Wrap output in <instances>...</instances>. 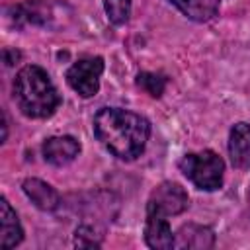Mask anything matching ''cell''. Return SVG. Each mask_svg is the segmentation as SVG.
I'll use <instances>...</instances> for the list:
<instances>
[{"instance_id": "obj_1", "label": "cell", "mask_w": 250, "mask_h": 250, "mask_svg": "<svg viewBox=\"0 0 250 250\" xmlns=\"http://www.w3.org/2000/svg\"><path fill=\"white\" fill-rule=\"evenodd\" d=\"M94 135L119 160H135L146 146L150 123L129 109L102 107L94 115Z\"/></svg>"}, {"instance_id": "obj_2", "label": "cell", "mask_w": 250, "mask_h": 250, "mask_svg": "<svg viewBox=\"0 0 250 250\" xmlns=\"http://www.w3.org/2000/svg\"><path fill=\"white\" fill-rule=\"evenodd\" d=\"M14 102L25 117L47 119L61 105V96L41 66L25 64L14 78Z\"/></svg>"}, {"instance_id": "obj_3", "label": "cell", "mask_w": 250, "mask_h": 250, "mask_svg": "<svg viewBox=\"0 0 250 250\" xmlns=\"http://www.w3.org/2000/svg\"><path fill=\"white\" fill-rule=\"evenodd\" d=\"M182 174L199 189L215 191L223 186L225 162L215 150L189 152L180 160Z\"/></svg>"}, {"instance_id": "obj_4", "label": "cell", "mask_w": 250, "mask_h": 250, "mask_svg": "<svg viewBox=\"0 0 250 250\" xmlns=\"http://www.w3.org/2000/svg\"><path fill=\"white\" fill-rule=\"evenodd\" d=\"M104 66L105 64L102 57H84L66 70V82L82 98H92L100 90V76Z\"/></svg>"}, {"instance_id": "obj_5", "label": "cell", "mask_w": 250, "mask_h": 250, "mask_svg": "<svg viewBox=\"0 0 250 250\" xmlns=\"http://www.w3.org/2000/svg\"><path fill=\"white\" fill-rule=\"evenodd\" d=\"M189 197L186 189L176 182H162L158 184L146 201V213H158L162 217L180 215L188 209Z\"/></svg>"}, {"instance_id": "obj_6", "label": "cell", "mask_w": 250, "mask_h": 250, "mask_svg": "<svg viewBox=\"0 0 250 250\" xmlns=\"http://www.w3.org/2000/svg\"><path fill=\"white\" fill-rule=\"evenodd\" d=\"M229 156L234 168H250V123L240 121L232 125L229 133Z\"/></svg>"}, {"instance_id": "obj_7", "label": "cell", "mask_w": 250, "mask_h": 250, "mask_svg": "<svg viewBox=\"0 0 250 250\" xmlns=\"http://www.w3.org/2000/svg\"><path fill=\"white\" fill-rule=\"evenodd\" d=\"M78 152H80V143L70 135L51 137L43 143V156L53 166L70 164L78 156Z\"/></svg>"}, {"instance_id": "obj_8", "label": "cell", "mask_w": 250, "mask_h": 250, "mask_svg": "<svg viewBox=\"0 0 250 250\" xmlns=\"http://www.w3.org/2000/svg\"><path fill=\"white\" fill-rule=\"evenodd\" d=\"M215 244V234L209 227L203 225H195V223H188L182 225L174 236V248H182V250H207L213 248Z\"/></svg>"}, {"instance_id": "obj_9", "label": "cell", "mask_w": 250, "mask_h": 250, "mask_svg": "<svg viewBox=\"0 0 250 250\" xmlns=\"http://www.w3.org/2000/svg\"><path fill=\"white\" fill-rule=\"evenodd\" d=\"M21 188H23V193L31 199V203L41 211H55L61 203V197H59L57 189L53 186H49L47 182L39 180V178L23 180Z\"/></svg>"}, {"instance_id": "obj_10", "label": "cell", "mask_w": 250, "mask_h": 250, "mask_svg": "<svg viewBox=\"0 0 250 250\" xmlns=\"http://www.w3.org/2000/svg\"><path fill=\"white\" fill-rule=\"evenodd\" d=\"M145 240L150 248L168 250L174 246V234L168 225V219L158 213H146L145 223Z\"/></svg>"}, {"instance_id": "obj_11", "label": "cell", "mask_w": 250, "mask_h": 250, "mask_svg": "<svg viewBox=\"0 0 250 250\" xmlns=\"http://www.w3.org/2000/svg\"><path fill=\"white\" fill-rule=\"evenodd\" d=\"M23 240V229L20 225V219L6 197L0 201V246L2 248H14Z\"/></svg>"}, {"instance_id": "obj_12", "label": "cell", "mask_w": 250, "mask_h": 250, "mask_svg": "<svg viewBox=\"0 0 250 250\" xmlns=\"http://www.w3.org/2000/svg\"><path fill=\"white\" fill-rule=\"evenodd\" d=\"M14 21L18 25L33 23V25H47L51 20V4L49 0H25L14 6Z\"/></svg>"}, {"instance_id": "obj_13", "label": "cell", "mask_w": 250, "mask_h": 250, "mask_svg": "<svg viewBox=\"0 0 250 250\" xmlns=\"http://www.w3.org/2000/svg\"><path fill=\"white\" fill-rule=\"evenodd\" d=\"M168 2L174 4L186 18L199 23L213 20L221 6V0H168Z\"/></svg>"}, {"instance_id": "obj_14", "label": "cell", "mask_w": 250, "mask_h": 250, "mask_svg": "<svg viewBox=\"0 0 250 250\" xmlns=\"http://www.w3.org/2000/svg\"><path fill=\"white\" fill-rule=\"evenodd\" d=\"M102 240H104V230L96 229L94 225H80L74 230V246L98 248V246H102Z\"/></svg>"}, {"instance_id": "obj_15", "label": "cell", "mask_w": 250, "mask_h": 250, "mask_svg": "<svg viewBox=\"0 0 250 250\" xmlns=\"http://www.w3.org/2000/svg\"><path fill=\"white\" fill-rule=\"evenodd\" d=\"M104 8L107 14V20L113 25L127 23L131 16V0H104Z\"/></svg>"}, {"instance_id": "obj_16", "label": "cell", "mask_w": 250, "mask_h": 250, "mask_svg": "<svg viewBox=\"0 0 250 250\" xmlns=\"http://www.w3.org/2000/svg\"><path fill=\"white\" fill-rule=\"evenodd\" d=\"M137 84H139V88H143L148 96L160 98L162 92H164V88H166V78H164L162 74H156V72H139Z\"/></svg>"}, {"instance_id": "obj_17", "label": "cell", "mask_w": 250, "mask_h": 250, "mask_svg": "<svg viewBox=\"0 0 250 250\" xmlns=\"http://www.w3.org/2000/svg\"><path fill=\"white\" fill-rule=\"evenodd\" d=\"M20 59V53L18 51H12V49H4V62L8 64V66H12L16 61Z\"/></svg>"}]
</instances>
